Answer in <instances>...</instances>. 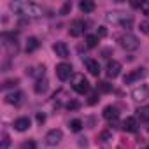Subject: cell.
Returning a JSON list of instances; mask_svg holds the SVG:
<instances>
[{
  "label": "cell",
  "instance_id": "1",
  "mask_svg": "<svg viewBox=\"0 0 149 149\" xmlns=\"http://www.w3.org/2000/svg\"><path fill=\"white\" fill-rule=\"evenodd\" d=\"M9 7L14 11L18 16H26V18H39L42 16V7L35 2H11Z\"/></svg>",
  "mask_w": 149,
  "mask_h": 149
},
{
  "label": "cell",
  "instance_id": "2",
  "mask_svg": "<svg viewBox=\"0 0 149 149\" xmlns=\"http://www.w3.org/2000/svg\"><path fill=\"white\" fill-rule=\"evenodd\" d=\"M72 90L76 93H79V95H84V93L90 91V83L86 81L84 76L76 74V76H74V81H72Z\"/></svg>",
  "mask_w": 149,
  "mask_h": 149
},
{
  "label": "cell",
  "instance_id": "3",
  "mask_svg": "<svg viewBox=\"0 0 149 149\" xmlns=\"http://www.w3.org/2000/svg\"><path fill=\"white\" fill-rule=\"evenodd\" d=\"M119 44H121V47L126 49V51H137L139 46H140L139 39H137L133 33H125V35H121V37H119Z\"/></svg>",
  "mask_w": 149,
  "mask_h": 149
},
{
  "label": "cell",
  "instance_id": "4",
  "mask_svg": "<svg viewBox=\"0 0 149 149\" xmlns=\"http://www.w3.org/2000/svg\"><path fill=\"white\" fill-rule=\"evenodd\" d=\"M2 39H4V46H6V49L11 53V54H16L18 51H19V46H18V40H16V37H14V33H4L2 35Z\"/></svg>",
  "mask_w": 149,
  "mask_h": 149
},
{
  "label": "cell",
  "instance_id": "5",
  "mask_svg": "<svg viewBox=\"0 0 149 149\" xmlns=\"http://www.w3.org/2000/svg\"><path fill=\"white\" fill-rule=\"evenodd\" d=\"M56 76H58V79L60 81H67V79H70V76H72V65L70 63H58L56 65Z\"/></svg>",
  "mask_w": 149,
  "mask_h": 149
},
{
  "label": "cell",
  "instance_id": "6",
  "mask_svg": "<svg viewBox=\"0 0 149 149\" xmlns=\"http://www.w3.org/2000/svg\"><path fill=\"white\" fill-rule=\"evenodd\" d=\"M61 137H63V133H61V130H49L47 133H46V137H44V140H46V144L47 146H58L60 144V140H61Z\"/></svg>",
  "mask_w": 149,
  "mask_h": 149
},
{
  "label": "cell",
  "instance_id": "7",
  "mask_svg": "<svg viewBox=\"0 0 149 149\" xmlns=\"http://www.w3.org/2000/svg\"><path fill=\"white\" fill-rule=\"evenodd\" d=\"M119 72H121V63H119V61H116V60L107 61V67H105V74H107V77L116 79V77L119 76Z\"/></svg>",
  "mask_w": 149,
  "mask_h": 149
},
{
  "label": "cell",
  "instance_id": "8",
  "mask_svg": "<svg viewBox=\"0 0 149 149\" xmlns=\"http://www.w3.org/2000/svg\"><path fill=\"white\" fill-rule=\"evenodd\" d=\"M83 32H84V21H81V19H74V21L70 23L68 33H70L72 37H79V35H83Z\"/></svg>",
  "mask_w": 149,
  "mask_h": 149
},
{
  "label": "cell",
  "instance_id": "9",
  "mask_svg": "<svg viewBox=\"0 0 149 149\" xmlns=\"http://www.w3.org/2000/svg\"><path fill=\"white\" fill-rule=\"evenodd\" d=\"M142 77H144V68H135V70H132L130 74H126V76L123 77V83L125 84H132V83H135V81H139Z\"/></svg>",
  "mask_w": 149,
  "mask_h": 149
},
{
  "label": "cell",
  "instance_id": "10",
  "mask_svg": "<svg viewBox=\"0 0 149 149\" xmlns=\"http://www.w3.org/2000/svg\"><path fill=\"white\" fill-rule=\"evenodd\" d=\"M53 51H54V53H56V56H60V58H67V56H68V47H67V44H65V42H61V40L54 42Z\"/></svg>",
  "mask_w": 149,
  "mask_h": 149
},
{
  "label": "cell",
  "instance_id": "11",
  "mask_svg": "<svg viewBox=\"0 0 149 149\" xmlns=\"http://www.w3.org/2000/svg\"><path fill=\"white\" fill-rule=\"evenodd\" d=\"M104 118L107 119V121H118V109L114 107V105H107L105 109H104Z\"/></svg>",
  "mask_w": 149,
  "mask_h": 149
},
{
  "label": "cell",
  "instance_id": "12",
  "mask_svg": "<svg viewBox=\"0 0 149 149\" xmlns=\"http://www.w3.org/2000/svg\"><path fill=\"white\" fill-rule=\"evenodd\" d=\"M86 68H88V72L91 74V76L98 77V74H100V65H98L97 60H86Z\"/></svg>",
  "mask_w": 149,
  "mask_h": 149
},
{
  "label": "cell",
  "instance_id": "13",
  "mask_svg": "<svg viewBox=\"0 0 149 149\" xmlns=\"http://www.w3.org/2000/svg\"><path fill=\"white\" fill-rule=\"evenodd\" d=\"M14 128H16L18 132L28 130V128H30V119H28V118H18V119L14 121Z\"/></svg>",
  "mask_w": 149,
  "mask_h": 149
},
{
  "label": "cell",
  "instance_id": "14",
  "mask_svg": "<svg viewBox=\"0 0 149 149\" xmlns=\"http://www.w3.org/2000/svg\"><path fill=\"white\" fill-rule=\"evenodd\" d=\"M21 98H23V93L21 91H13V93L6 95V102L7 104H14V105H18L21 102Z\"/></svg>",
  "mask_w": 149,
  "mask_h": 149
},
{
  "label": "cell",
  "instance_id": "15",
  "mask_svg": "<svg viewBox=\"0 0 149 149\" xmlns=\"http://www.w3.org/2000/svg\"><path fill=\"white\" fill-rule=\"evenodd\" d=\"M123 130L125 132H137V119L135 118H126L125 121H123Z\"/></svg>",
  "mask_w": 149,
  "mask_h": 149
},
{
  "label": "cell",
  "instance_id": "16",
  "mask_svg": "<svg viewBox=\"0 0 149 149\" xmlns=\"http://www.w3.org/2000/svg\"><path fill=\"white\" fill-rule=\"evenodd\" d=\"M111 140H112V133H111L109 130H104V132L98 135V144H102L104 147H107V146L111 144Z\"/></svg>",
  "mask_w": 149,
  "mask_h": 149
},
{
  "label": "cell",
  "instance_id": "17",
  "mask_svg": "<svg viewBox=\"0 0 149 149\" xmlns=\"http://www.w3.org/2000/svg\"><path fill=\"white\" fill-rule=\"evenodd\" d=\"M33 90H35V93H39V95H40V93H46V91H47V79H37Z\"/></svg>",
  "mask_w": 149,
  "mask_h": 149
},
{
  "label": "cell",
  "instance_id": "18",
  "mask_svg": "<svg viewBox=\"0 0 149 149\" xmlns=\"http://www.w3.org/2000/svg\"><path fill=\"white\" fill-rule=\"evenodd\" d=\"M79 9H81L84 14L93 13V11H95V2H91V0H84V2H81V4H79Z\"/></svg>",
  "mask_w": 149,
  "mask_h": 149
},
{
  "label": "cell",
  "instance_id": "19",
  "mask_svg": "<svg viewBox=\"0 0 149 149\" xmlns=\"http://www.w3.org/2000/svg\"><path fill=\"white\" fill-rule=\"evenodd\" d=\"M39 46H40L39 39H37V37H30V39L26 40V53H33Z\"/></svg>",
  "mask_w": 149,
  "mask_h": 149
},
{
  "label": "cell",
  "instance_id": "20",
  "mask_svg": "<svg viewBox=\"0 0 149 149\" xmlns=\"http://www.w3.org/2000/svg\"><path fill=\"white\" fill-rule=\"evenodd\" d=\"M125 16H126V14H123V13H109V14L105 16V19L111 21V23H121V19H123Z\"/></svg>",
  "mask_w": 149,
  "mask_h": 149
},
{
  "label": "cell",
  "instance_id": "21",
  "mask_svg": "<svg viewBox=\"0 0 149 149\" xmlns=\"http://www.w3.org/2000/svg\"><path fill=\"white\" fill-rule=\"evenodd\" d=\"M97 91H102V93H111L112 91V84H109L107 81H100L97 84Z\"/></svg>",
  "mask_w": 149,
  "mask_h": 149
},
{
  "label": "cell",
  "instance_id": "22",
  "mask_svg": "<svg viewBox=\"0 0 149 149\" xmlns=\"http://www.w3.org/2000/svg\"><path fill=\"white\" fill-rule=\"evenodd\" d=\"M137 118H140V121H149V107H139Z\"/></svg>",
  "mask_w": 149,
  "mask_h": 149
},
{
  "label": "cell",
  "instance_id": "23",
  "mask_svg": "<svg viewBox=\"0 0 149 149\" xmlns=\"http://www.w3.org/2000/svg\"><path fill=\"white\" fill-rule=\"evenodd\" d=\"M68 128H70L72 132H81V128H83V121H81V119H72V121L68 123Z\"/></svg>",
  "mask_w": 149,
  "mask_h": 149
},
{
  "label": "cell",
  "instance_id": "24",
  "mask_svg": "<svg viewBox=\"0 0 149 149\" xmlns=\"http://www.w3.org/2000/svg\"><path fill=\"white\" fill-rule=\"evenodd\" d=\"M146 91H147V90H146V86H142L140 90H133V93H132V95H133V98H135V100H144V98H146Z\"/></svg>",
  "mask_w": 149,
  "mask_h": 149
},
{
  "label": "cell",
  "instance_id": "25",
  "mask_svg": "<svg viewBox=\"0 0 149 149\" xmlns=\"http://www.w3.org/2000/svg\"><path fill=\"white\" fill-rule=\"evenodd\" d=\"M119 25H121L123 28H126V30H128V28H132V25H133V18H132L130 14H126V16L121 19V23H119Z\"/></svg>",
  "mask_w": 149,
  "mask_h": 149
},
{
  "label": "cell",
  "instance_id": "26",
  "mask_svg": "<svg viewBox=\"0 0 149 149\" xmlns=\"http://www.w3.org/2000/svg\"><path fill=\"white\" fill-rule=\"evenodd\" d=\"M97 44H98V37L97 35H88L86 37V46L88 47H95Z\"/></svg>",
  "mask_w": 149,
  "mask_h": 149
},
{
  "label": "cell",
  "instance_id": "27",
  "mask_svg": "<svg viewBox=\"0 0 149 149\" xmlns=\"http://www.w3.org/2000/svg\"><path fill=\"white\" fill-rule=\"evenodd\" d=\"M9 144H11L9 135H7V133H2V146H0V149H7V147H9Z\"/></svg>",
  "mask_w": 149,
  "mask_h": 149
},
{
  "label": "cell",
  "instance_id": "28",
  "mask_svg": "<svg viewBox=\"0 0 149 149\" xmlns=\"http://www.w3.org/2000/svg\"><path fill=\"white\" fill-rule=\"evenodd\" d=\"M70 9H72V4H70V2H67V4H65V6L61 7V11H60V14H61V16H65V14H67V13H68Z\"/></svg>",
  "mask_w": 149,
  "mask_h": 149
},
{
  "label": "cell",
  "instance_id": "29",
  "mask_svg": "<svg viewBox=\"0 0 149 149\" xmlns=\"http://www.w3.org/2000/svg\"><path fill=\"white\" fill-rule=\"evenodd\" d=\"M98 100H100V98H98V95H97V93H91V95H90V100H88V104H90V105H95Z\"/></svg>",
  "mask_w": 149,
  "mask_h": 149
},
{
  "label": "cell",
  "instance_id": "30",
  "mask_svg": "<svg viewBox=\"0 0 149 149\" xmlns=\"http://www.w3.org/2000/svg\"><path fill=\"white\" fill-rule=\"evenodd\" d=\"M140 30H142L146 35H149V21H142V23H140Z\"/></svg>",
  "mask_w": 149,
  "mask_h": 149
},
{
  "label": "cell",
  "instance_id": "31",
  "mask_svg": "<svg viewBox=\"0 0 149 149\" xmlns=\"http://www.w3.org/2000/svg\"><path fill=\"white\" fill-rule=\"evenodd\" d=\"M16 84H18V79H9V81H6L2 86H4V88H11V86H16Z\"/></svg>",
  "mask_w": 149,
  "mask_h": 149
},
{
  "label": "cell",
  "instance_id": "32",
  "mask_svg": "<svg viewBox=\"0 0 149 149\" xmlns=\"http://www.w3.org/2000/svg\"><path fill=\"white\" fill-rule=\"evenodd\" d=\"M21 147H23V149H35V142H33V140H28V142H25Z\"/></svg>",
  "mask_w": 149,
  "mask_h": 149
},
{
  "label": "cell",
  "instance_id": "33",
  "mask_svg": "<svg viewBox=\"0 0 149 149\" xmlns=\"http://www.w3.org/2000/svg\"><path fill=\"white\" fill-rule=\"evenodd\" d=\"M142 13L146 14V16H149V2H142Z\"/></svg>",
  "mask_w": 149,
  "mask_h": 149
},
{
  "label": "cell",
  "instance_id": "34",
  "mask_svg": "<svg viewBox=\"0 0 149 149\" xmlns=\"http://www.w3.org/2000/svg\"><path fill=\"white\" fill-rule=\"evenodd\" d=\"M105 35H107V30H105L104 26H100L98 32H97V37H105Z\"/></svg>",
  "mask_w": 149,
  "mask_h": 149
},
{
  "label": "cell",
  "instance_id": "35",
  "mask_svg": "<svg viewBox=\"0 0 149 149\" xmlns=\"http://www.w3.org/2000/svg\"><path fill=\"white\" fill-rule=\"evenodd\" d=\"M77 107H79V104H77V102H68V104H67V109H70V111L77 109Z\"/></svg>",
  "mask_w": 149,
  "mask_h": 149
},
{
  "label": "cell",
  "instance_id": "36",
  "mask_svg": "<svg viewBox=\"0 0 149 149\" xmlns=\"http://www.w3.org/2000/svg\"><path fill=\"white\" fill-rule=\"evenodd\" d=\"M37 121H39V123H44V121H46V116L39 112V114H37Z\"/></svg>",
  "mask_w": 149,
  "mask_h": 149
}]
</instances>
